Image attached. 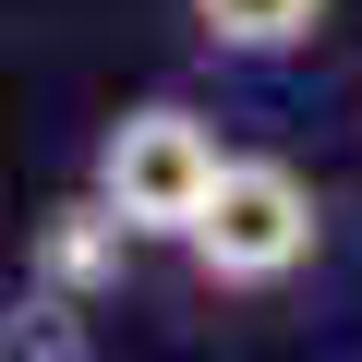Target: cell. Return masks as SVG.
I'll list each match as a JSON object with an SVG mask.
<instances>
[{
	"mask_svg": "<svg viewBox=\"0 0 362 362\" xmlns=\"http://www.w3.org/2000/svg\"><path fill=\"white\" fill-rule=\"evenodd\" d=\"M314 242H326V206H314V181L290 157H230L218 194H206V218L181 230V254H194L218 290H278V278L314 266Z\"/></svg>",
	"mask_w": 362,
	"mask_h": 362,
	"instance_id": "cell-2",
	"label": "cell"
},
{
	"mask_svg": "<svg viewBox=\"0 0 362 362\" xmlns=\"http://www.w3.org/2000/svg\"><path fill=\"white\" fill-rule=\"evenodd\" d=\"M0 362H97V326H85V302H61V290H25L13 314H0Z\"/></svg>",
	"mask_w": 362,
	"mask_h": 362,
	"instance_id": "cell-5",
	"label": "cell"
},
{
	"mask_svg": "<svg viewBox=\"0 0 362 362\" xmlns=\"http://www.w3.org/2000/svg\"><path fill=\"white\" fill-rule=\"evenodd\" d=\"M121 254H133V230L97 206V194H61L49 218H37V254H25V290H61V302H97L109 278H121Z\"/></svg>",
	"mask_w": 362,
	"mask_h": 362,
	"instance_id": "cell-3",
	"label": "cell"
},
{
	"mask_svg": "<svg viewBox=\"0 0 362 362\" xmlns=\"http://www.w3.org/2000/svg\"><path fill=\"white\" fill-rule=\"evenodd\" d=\"M218 169H230V145H218V121L206 109H181V97H145V109H121L109 133H97V169H85V194L133 230V242H181L206 218V194H218Z\"/></svg>",
	"mask_w": 362,
	"mask_h": 362,
	"instance_id": "cell-1",
	"label": "cell"
},
{
	"mask_svg": "<svg viewBox=\"0 0 362 362\" xmlns=\"http://www.w3.org/2000/svg\"><path fill=\"white\" fill-rule=\"evenodd\" d=\"M181 13H194V37L230 49V61H290V49H314L326 0H181Z\"/></svg>",
	"mask_w": 362,
	"mask_h": 362,
	"instance_id": "cell-4",
	"label": "cell"
}]
</instances>
